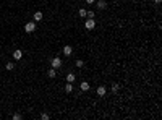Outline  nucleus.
<instances>
[{"label":"nucleus","mask_w":162,"mask_h":120,"mask_svg":"<svg viewBox=\"0 0 162 120\" xmlns=\"http://www.w3.org/2000/svg\"><path fill=\"white\" fill-rule=\"evenodd\" d=\"M24 31H26L28 34H31L36 31V23L34 21H29V23H26V26H24Z\"/></svg>","instance_id":"1"},{"label":"nucleus","mask_w":162,"mask_h":120,"mask_svg":"<svg viewBox=\"0 0 162 120\" xmlns=\"http://www.w3.org/2000/svg\"><path fill=\"white\" fill-rule=\"evenodd\" d=\"M84 28H86V29H89V31H91V29H94V28H96L94 18H88V20H86V23H84Z\"/></svg>","instance_id":"2"},{"label":"nucleus","mask_w":162,"mask_h":120,"mask_svg":"<svg viewBox=\"0 0 162 120\" xmlns=\"http://www.w3.org/2000/svg\"><path fill=\"white\" fill-rule=\"evenodd\" d=\"M62 67V59L60 57H55V59H52V68H60Z\"/></svg>","instance_id":"3"},{"label":"nucleus","mask_w":162,"mask_h":120,"mask_svg":"<svg viewBox=\"0 0 162 120\" xmlns=\"http://www.w3.org/2000/svg\"><path fill=\"white\" fill-rule=\"evenodd\" d=\"M96 7L99 8V10H105V8H107V2H105V0H99Z\"/></svg>","instance_id":"4"},{"label":"nucleus","mask_w":162,"mask_h":120,"mask_svg":"<svg viewBox=\"0 0 162 120\" xmlns=\"http://www.w3.org/2000/svg\"><path fill=\"white\" fill-rule=\"evenodd\" d=\"M13 59L15 60H21L23 59V52H21V50H15L13 52Z\"/></svg>","instance_id":"5"},{"label":"nucleus","mask_w":162,"mask_h":120,"mask_svg":"<svg viewBox=\"0 0 162 120\" xmlns=\"http://www.w3.org/2000/svg\"><path fill=\"white\" fill-rule=\"evenodd\" d=\"M71 52H73L71 46H65L63 47V54H65V55H71Z\"/></svg>","instance_id":"6"},{"label":"nucleus","mask_w":162,"mask_h":120,"mask_svg":"<svg viewBox=\"0 0 162 120\" xmlns=\"http://www.w3.org/2000/svg\"><path fill=\"white\" fill-rule=\"evenodd\" d=\"M97 96H101V97H102V96H105V88H104V86L97 88Z\"/></svg>","instance_id":"7"},{"label":"nucleus","mask_w":162,"mask_h":120,"mask_svg":"<svg viewBox=\"0 0 162 120\" xmlns=\"http://www.w3.org/2000/svg\"><path fill=\"white\" fill-rule=\"evenodd\" d=\"M71 91H73V84L71 83H67L65 84V93H71Z\"/></svg>","instance_id":"8"},{"label":"nucleus","mask_w":162,"mask_h":120,"mask_svg":"<svg viewBox=\"0 0 162 120\" xmlns=\"http://www.w3.org/2000/svg\"><path fill=\"white\" fill-rule=\"evenodd\" d=\"M75 81V73H68L67 75V83H73Z\"/></svg>","instance_id":"9"},{"label":"nucleus","mask_w":162,"mask_h":120,"mask_svg":"<svg viewBox=\"0 0 162 120\" xmlns=\"http://www.w3.org/2000/svg\"><path fill=\"white\" fill-rule=\"evenodd\" d=\"M42 20V13H40V12H36V13H34V21H40Z\"/></svg>","instance_id":"10"},{"label":"nucleus","mask_w":162,"mask_h":120,"mask_svg":"<svg viewBox=\"0 0 162 120\" xmlns=\"http://www.w3.org/2000/svg\"><path fill=\"white\" fill-rule=\"evenodd\" d=\"M88 89H89V83L83 81V83H81V91H88Z\"/></svg>","instance_id":"11"},{"label":"nucleus","mask_w":162,"mask_h":120,"mask_svg":"<svg viewBox=\"0 0 162 120\" xmlns=\"http://www.w3.org/2000/svg\"><path fill=\"white\" fill-rule=\"evenodd\" d=\"M5 68H7V70H10V72H12V70H15V63H13V62H8L7 65H5Z\"/></svg>","instance_id":"12"},{"label":"nucleus","mask_w":162,"mask_h":120,"mask_svg":"<svg viewBox=\"0 0 162 120\" xmlns=\"http://www.w3.org/2000/svg\"><path fill=\"white\" fill-rule=\"evenodd\" d=\"M47 75H49V78H55V75H57L55 73V68H50V70L47 72Z\"/></svg>","instance_id":"13"},{"label":"nucleus","mask_w":162,"mask_h":120,"mask_svg":"<svg viewBox=\"0 0 162 120\" xmlns=\"http://www.w3.org/2000/svg\"><path fill=\"white\" fill-rule=\"evenodd\" d=\"M118 89H120V86H118L117 83H114V84H112V93L117 94V93H118Z\"/></svg>","instance_id":"14"},{"label":"nucleus","mask_w":162,"mask_h":120,"mask_svg":"<svg viewBox=\"0 0 162 120\" xmlns=\"http://www.w3.org/2000/svg\"><path fill=\"white\" fill-rule=\"evenodd\" d=\"M78 15H80L81 18H86V10H84V8H81L80 12H78Z\"/></svg>","instance_id":"15"},{"label":"nucleus","mask_w":162,"mask_h":120,"mask_svg":"<svg viewBox=\"0 0 162 120\" xmlns=\"http://www.w3.org/2000/svg\"><path fill=\"white\" fill-rule=\"evenodd\" d=\"M75 63H76V67H78V68H81L83 65H84V62H83V60H76Z\"/></svg>","instance_id":"16"},{"label":"nucleus","mask_w":162,"mask_h":120,"mask_svg":"<svg viewBox=\"0 0 162 120\" xmlns=\"http://www.w3.org/2000/svg\"><path fill=\"white\" fill-rule=\"evenodd\" d=\"M86 18H94V12H91V10L86 12Z\"/></svg>","instance_id":"17"},{"label":"nucleus","mask_w":162,"mask_h":120,"mask_svg":"<svg viewBox=\"0 0 162 120\" xmlns=\"http://www.w3.org/2000/svg\"><path fill=\"white\" fill-rule=\"evenodd\" d=\"M21 119H23L21 114H15V115H13V120H21Z\"/></svg>","instance_id":"18"},{"label":"nucleus","mask_w":162,"mask_h":120,"mask_svg":"<svg viewBox=\"0 0 162 120\" xmlns=\"http://www.w3.org/2000/svg\"><path fill=\"white\" fill-rule=\"evenodd\" d=\"M40 119H42V120H49V114H42Z\"/></svg>","instance_id":"19"},{"label":"nucleus","mask_w":162,"mask_h":120,"mask_svg":"<svg viewBox=\"0 0 162 120\" xmlns=\"http://www.w3.org/2000/svg\"><path fill=\"white\" fill-rule=\"evenodd\" d=\"M86 3H94V0H86Z\"/></svg>","instance_id":"20"},{"label":"nucleus","mask_w":162,"mask_h":120,"mask_svg":"<svg viewBox=\"0 0 162 120\" xmlns=\"http://www.w3.org/2000/svg\"><path fill=\"white\" fill-rule=\"evenodd\" d=\"M154 2H156V3H161V2H162V0H154Z\"/></svg>","instance_id":"21"}]
</instances>
